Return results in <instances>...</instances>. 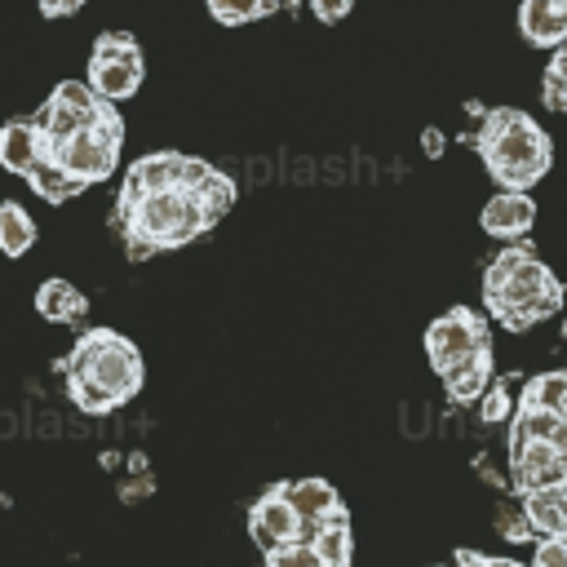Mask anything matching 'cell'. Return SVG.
<instances>
[{"label": "cell", "instance_id": "obj_1", "mask_svg": "<svg viewBox=\"0 0 567 567\" xmlns=\"http://www.w3.org/2000/svg\"><path fill=\"white\" fill-rule=\"evenodd\" d=\"M483 301L509 332H523L563 310V284L532 248H501L483 270Z\"/></svg>", "mask_w": 567, "mask_h": 567}, {"label": "cell", "instance_id": "obj_2", "mask_svg": "<svg viewBox=\"0 0 567 567\" xmlns=\"http://www.w3.org/2000/svg\"><path fill=\"white\" fill-rule=\"evenodd\" d=\"M474 146H478L487 173L501 182V190H527L554 164L549 133L527 111H514V106L478 111V137H474Z\"/></svg>", "mask_w": 567, "mask_h": 567}, {"label": "cell", "instance_id": "obj_3", "mask_svg": "<svg viewBox=\"0 0 567 567\" xmlns=\"http://www.w3.org/2000/svg\"><path fill=\"white\" fill-rule=\"evenodd\" d=\"M124 226H128L133 252H151V248L190 244L208 221L195 190H155V195L124 199Z\"/></svg>", "mask_w": 567, "mask_h": 567}, {"label": "cell", "instance_id": "obj_4", "mask_svg": "<svg viewBox=\"0 0 567 567\" xmlns=\"http://www.w3.org/2000/svg\"><path fill=\"white\" fill-rule=\"evenodd\" d=\"M71 377L93 381V385H102L115 403H124V399H133V394L142 390V354H137V346L124 341L120 332L93 328V332L80 337V346H75V354H71Z\"/></svg>", "mask_w": 567, "mask_h": 567}, {"label": "cell", "instance_id": "obj_5", "mask_svg": "<svg viewBox=\"0 0 567 567\" xmlns=\"http://www.w3.org/2000/svg\"><path fill=\"white\" fill-rule=\"evenodd\" d=\"M120 137H124V124H120V115H115V106H111L97 124L71 133L66 142L49 146L44 155H49L66 177H75L80 186H89V182H102V177L115 173V164H120Z\"/></svg>", "mask_w": 567, "mask_h": 567}, {"label": "cell", "instance_id": "obj_6", "mask_svg": "<svg viewBox=\"0 0 567 567\" xmlns=\"http://www.w3.org/2000/svg\"><path fill=\"white\" fill-rule=\"evenodd\" d=\"M142 75H146V62H142V49L133 35H102L89 53V89L102 97V102H124L142 89Z\"/></svg>", "mask_w": 567, "mask_h": 567}, {"label": "cell", "instance_id": "obj_7", "mask_svg": "<svg viewBox=\"0 0 567 567\" xmlns=\"http://www.w3.org/2000/svg\"><path fill=\"white\" fill-rule=\"evenodd\" d=\"M106 111H111V102H102V97L89 89V80H62V84L49 93V102L40 106V115H35V128H40V137H44V151L58 146V142H66L71 133L97 124Z\"/></svg>", "mask_w": 567, "mask_h": 567}, {"label": "cell", "instance_id": "obj_8", "mask_svg": "<svg viewBox=\"0 0 567 567\" xmlns=\"http://www.w3.org/2000/svg\"><path fill=\"white\" fill-rule=\"evenodd\" d=\"M487 350V323L470 310V306H452L447 315H439L430 328H425V354H430V368L443 377L452 363L470 359Z\"/></svg>", "mask_w": 567, "mask_h": 567}, {"label": "cell", "instance_id": "obj_9", "mask_svg": "<svg viewBox=\"0 0 567 567\" xmlns=\"http://www.w3.org/2000/svg\"><path fill=\"white\" fill-rule=\"evenodd\" d=\"M204 173H208L204 159H186V155L159 151V155H146V159H137V164L128 168V177H124V199L155 195V190H195Z\"/></svg>", "mask_w": 567, "mask_h": 567}, {"label": "cell", "instance_id": "obj_10", "mask_svg": "<svg viewBox=\"0 0 567 567\" xmlns=\"http://www.w3.org/2000/svg\"><path fill=\"white\" fill-rule=\"evenodd\" d=\"M248 527H252V540H257L261 554H275V549H284V545L301 540V518H297V509L288 505V487H270V492L252 505Z\"/></svg>", "mask_w": 567, "mask_h": 567}, {"label": "cell", "instance_id": "obj_11", "mask_svg": "<svg viewBox=\"0 0 567 567\" xmlns=\"http://www.w3.org/2000/svg\"><path fill=\"white\" fill-rule=\"evenodd\" d=\"M514 483L523 492L567 483V452H558L549 439H514Z\"/></svg>", "mask_w": 567, "mask_h": 567}, {"label": "cell", "instance_id": "obj_12", "mask_svg": "<svg viewBox=\"0 0 567 567\" xmlns=\"http://www.w3.org/2000/svg\"><path fill=\"white\" fill-rule=\"evenodd\" d=\"M532 221H536V204L527 190H496L483 204V230L496 239H518L532 230Z\"/></svg>", "mask_w": 567, "mask_h": 567}, {"label": "cell", "instance_id": "obj_13", "mask_svg": "<svg viewBox=\"0 0 567 567\" xmlns=\"http://www.w3.org/2000/svg\"><path fill=\"white\" fill-rule=\"evenodd\" d=\"M518 31L536 49H558L567 40V0H523Z\"/></svg>", "mask_w": 567, "mask_h": 567}, {"label": "cell", "instance_id": "obj_14", "mask_svg": "<svg viewBox=\"0 0 567 567\" xmlns=\"http://www.w3.org/2000/svg\"><path fill=\"white\" fill-rule=\"evenodd\" d=\"M288 505H292L297 518H301V540H310V536L341 509L332 483H323V478H297V483H288Z\"/></svg>", "mask_w": 567, "mask_h": 567}, {"label": "cell", "instance_id": "obj_15", "mask_svg": "<svg viewBox=\"0 0 567 567\" xmlns=\"http://www.w3.org/2000/svg\"><path fill=\"white\" fill-rule=\"evenodd\" d=\"M44 159V137L35 128V120H9L0 124V168L31 177L35 164Z\"/></svg>", "mask_w": 567, "mask_h": 567}, {"label": "cell", "instance_id": "obj_16", "mask_svg": "<svg viewBox=\"0 0 567 567\" xmlns=\"http://www.w3.org/2000/svg\"><path fill=\"white\" fill-rule=\"evenodd\" d=\"M523 514L540 536H567V483L523 492Z\"/></svg>", "mask_w": 567, "mask_h": 567}, {"label": "cell", "instance_id": "obj_17", "mask_svg": "<svg viewBox=\"0 0 567 567\" xmlns=\"http://www.w3.org/2000/svg\"><path fill=\"white\" fill-rule=\"evenodd\" d=\"M443 385H447L452 403H474V399H483V390L492 385V350H478V354L452 363V368L443 372Z\"/></svg>", "mask_w": 567, "mask_h": 567}, {"label": "cell", "instance_id": "obj_18", "mask_svg": "<svg viewBox=\"0 0 567 567\" xmlns=\"http://www.w3.org/2000/svg\"><path fill=\"white\" fill-rule=\"evenodd\" d=\"M35 310H40L44 319H53V323H71V319H80V315L89 310V301H84V292H80L75 284L49 279V284H40V292H35Z\"/></svg>", "mask_w": 567, "mask_h": 567}, {"label": "cell", "instance_id": "obj_19", "mask_svg": "<svg viewBox=\"0 0 567 567\" xmlns=\"http://www.w3.org/2000/svg\"><path fill=\"white\" fill-rule=\"evenodd\" d=\"M310 545L319 549V558L328 563V567H350V549H354V532H350V518H346V509H337L315 536H310Z\"/></svg>", "mask_w": 567, "mask_h": 567}, {"label": "cell", "instance_id": "obj_20", "mask_svg": "<svg viewBox=\"0 0 567 567\" xmlns=\"http://www.w3.org/2000/svg\"><path fill=\"white\" fill-rule=\"evenodd\" d=\"M31 244H35V217L22 204L4 199L0 204V252L4 257H22Z\"/></svg>", "mask_w": 567, "mask_h": 567}, {"label": "cell", "instance_id": "obj_21", "mask_svg": "<svg viewBox=\"0 0 567 567\" xmlns=\"http://www.w3.org/2000/svg\"><path fill=\"white\" fill-rule=\"evenodd\" d=\"M27 182H31V186H35V195H44L49 204H66L71 195H80V190H84V186H80L75 177H66V173H62V168H58L49 155L35 164V173H31Z\"/></svg>", "mask_w": 567, "mask_h": 567}, {"label": "cell", "instance_id": "obj_22", "mask_svg": "<svg viewBox=\"0 0 567 567\" xmlns=\"http://www.w3.org/2000/svg\"><path fill=\"white\" fill-rule=\"evenodd\" d=\"M195 199H199V208H204V221L213 226L221 213H230V204H235V186H230V177H221L217 168H208V173L199 177V186H195Z\"/></svg>", "mask_w": 567, "mask_h": 567}, {"label": "cell", "instance_id": "obj_23", "mask_svg": "<svg viewBox=\"0 0 567 567\" xmlns=\"http://www.w3.org/2000/svg\"><path fill=\"white\" fill-rule=\"evenodd\" d=\"M563 399H567V368H558V372H540V377H532L518 403H532V408H545V412H558V408H563Z\"/></svg>", "mask_w": 567, "mask_h": 567}, {"label": "cell", "instance_id": "obj_24", "mask_svg": "<svg viewBox=\"0 0 567 567\" xmlns=\"http://www.w3.org/2000/svg\"><path fill=\"white\" fill-rule=\"evenodd\" d=\"M558 421H563L558 412H545V408L518 403V412H514V439H549V443H554Z\"/></svg>", "mask_w": 567, "mask_h": 567}, {"label": "cell", "instance_id": "obj_25", "mask_svg": "<svg viewBox=\"0 0 567 567\" xmlns=\"http://www.w3.org/2000/svg\"><path fill=\"white\" fill-rule=\"evenodd\" d=\"M204 4H208V13H213L217 22H226V27L257 22V18H266V13L275 9V0H204Z\"/></svg>", "mask_w": 567, "mask_h": 567}, {"label": "cell", "instance_id": "obj_26", "mask_svg": "<svg viewBox=\"0 0 567 567\" xmlns=\"http://www.w3.org/2000/svg\"><path fill=\"white\" fill-rule=\"evenodd\" d=\"M540 93H545L549 106L567 111V40L554 49V58H549V66H545V84H540Z\"/></svg>", "mask_w": 567, "mask_h": 567}, {"label": "cell", "instance_id": "obj_27", "mask_svg": "<svg viewBox=\"0 0 567 567\" xmlns=\"http://www.w3.org/2000/svg\"><path fill=\"white\" fill-rule=\"evenodd\" d=\"M266 563H270V567H328L310 540H292V545H284V549L266 554Z\"/></svg>", "mask_w": 567, "mask_h": 567}, {"label": "cell", "instance_id": "obj_28", "mask_svg": "<svg viewBox=\"0 0 567 567\" xmlns=\"http://www.w3.org/2000/svg\"><path fill=\"white\" fill-rule=\"evenodd\" d=\"M71 399L84 408V412H111V408H120L102 385H93V381H80V377H71Z\"/></svg>", "mask_w": 567, "mask_h": 567}, {"label": "cell", "instance_id": "obj_29", "mask_svg": "<svg viewBox=\"0 0 567 567\" xmlns=\"http://www.w3.org/2000/svg\"><path fill=\"white\" fill-rule=\"evenodd\" d=\"M509 412H514V394H509L505 385H487V390H483V403H478V416H483L487 425H501Z\"/></svg>", "mask_w": 567, "mask_h": 567}, {"label": "cell", "instance_id": "obj_30", "mask_svg": "<svg viewBox=\"0 0 567 567\" xmlns=\"http://www.w3.org/2000/svg\"><path fill=\"white\" fill-rule=\"evenodd\" d=\"M532 567H567V536H540Z\"/></svg>", "mask_w": 567, "mask_h": 567}, {"label": "cell", "instance_id": "obj_31", "mask_svg": "<svg viewBox=\"0 0 567 567\" xmlns=\"http://www.w3.org/2000/svg\"><path fill=\"white\" fill-rule=\"evenodd\" d=\"M496 523H501V536H505V540H527V536H532V523H527V514H523V509L514 514L509 505H501Z\"/></svg>", "mask_w": 567, "mask_h": 567}, {"label": "cell", "instance_id": "obj_32", "mask_svg": "<svg viewBox=\"0 0 567 567\" xmlns=\"http://www.w3.org/2000/svg\"><path fill=\"white\" fill-rule=\"evenodd\" d=\"M350 9H354V0H310V13L319 22H341Z\"/></svg>", "mask_w": 567, "mask_h": 567}, {"label": "cell", "instance_id": "obj_33", "mask_svg": "<svg viewBox=\"0 0 567 567\" xmlns=\"http://www.w3.org/2000/svg\"><path fill=\"white\" fill-rule=\"evenodd\" d=\"M456 563H461V567H523V563H514V558H487V554H478V549H461Z\"/></svg>", "mask_w": 567, "mask_h": 567}, {"label": "cell", "instance_id": "obj_34", "mask_svg": "<svg viewBox=\"0 0 567 567\" xmlns=\"http://www.w3.org/2000/svg\"><path fill=\"white\" fill-rule=\"evenodd\" d=\"M35 4H40L44 18H71V13L84 9V0H35Z\"/></svg>", "mask_w": 567, "mask_h": 567}, {"label": "cell", "instance_id": "obj_35", "mask_svg": "<svg viewBox=\"0 0 567 567\" xmlns=\"http://www.w3.org/2000/svg\"><path fill=\"white\" fill-rule=\"evenodd\" d=\"M421 142H425V155H443V133L439 128H425Z\"/></svg>", "mask_w": 567, "mask_h": 567}, {"label": "cell", "instance_id": "obj_36", "mask_svg": "<svg viewBox=\"0 0 567 567\" xmlns=\"http://www.w3.org/2000/svg\"><path fill=\"white\" fill-rule=\"evenodd\" d=\"M558 416H563V421H567V399H563V408H558Z\"/></svg>", "mask_w": 567, "mask_h": 567}, {"label": "cell", "instance_id": "obj_37", "mask_svg": "<svg viewBox=\"0 0 567 567\" xmlns=\"http://www.w3.org/2000/svg\"><path fill=\"white\" fill-rule=\"evenodd\" d=\"M563 341H567V319H563Z\"/></svg>", "mask_w": 567, "mask_h": 567}]
</instances>
